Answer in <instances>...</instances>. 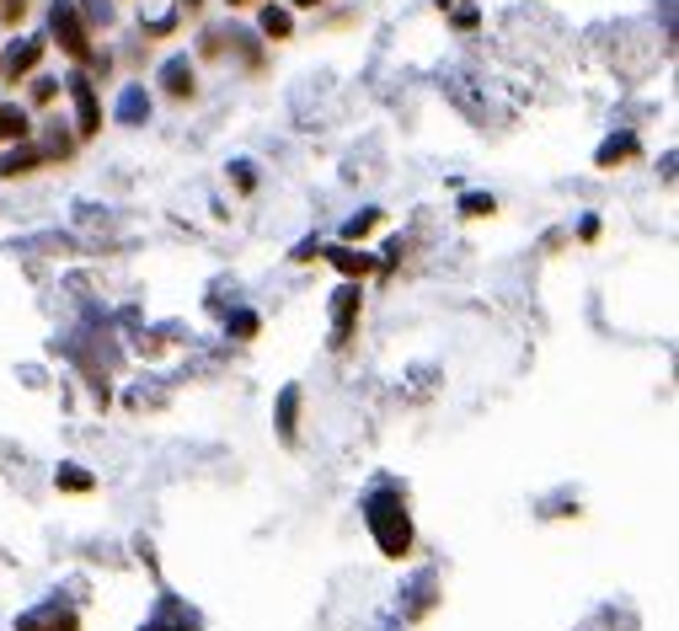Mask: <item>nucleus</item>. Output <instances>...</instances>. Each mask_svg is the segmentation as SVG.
I'll return each mask as SVG.
<instances>
[{"mask_svg":"<svg viewBox=\"0 0 679 631\" xmlns=\"http://www.w3.org/2000/svg\"><path fill=\"white\" fill-rule=\"evenodd\" d=\"M369 530H375V541H380L385 557H407L412 525H407V509H401V498H391V492L369 498Z\"/></svg>","mask_w":679,"mask_h":631,"instance_id":"f257e3e1","label":"nucleus"},{"mask_svg":"<svg viewBox=\"0 0 679 631\" xmlns=\"http://www.w3.org/2000/svg\"><path fill=\"white\" fill-rule=\"evenodd\" d=\"M54 33H59V43H65V54H75V59L91 54V38H86V27H81V11H75L70 0H59V6H54Z\"/></svg>","mask_w":679,"mask_h":631,"instance_id":"f03ea898","label":"nucleus"},{"mask_svg":"<svg viewBox=\"0 0 679 631\" xmlns=\"http://www.w3.org/2000/svg\"><path fill=\"white\" fill-rule=\"evenodd\" d=\"M70 91H75V113H81V134H97L102 113H97V91H91V81H70Z\"/></svg>","mask_w":679,"mask_h":631,"instance_id":"7ed1b4c3","label":"nucleus"},{"mask_svg":"<svg viewBox=\"0 0 679 631\" xmlns=\"http://www.w3.org/2000/svg\"><path fill=\"white\" fill-rule=\"evenodd\" d=\"M17 631H75V615L70 610H43V615H27Z\"/></svg>","mask_w":679,"mask_h":631,"instance_id":"20e7f679","label":"nucleus"},{"mask_svg":"<svg viewBox=\"0 0 679 631\" xmlns=\"http://www.w3.org/2000/svg\"><path fill=\"white\" fill-rule=\"evenodd\" d=\"M161 81H166V91H177V97H188V91H193V65H188V59H172Z\"/></svg>","mask_w":679,"mask_h":631,"instance_id":"39448f33","label":"nucleus"},{"mask_svg":"<svg viewBox=\"0 0 679 631\" xmlns=\"http://www.w3.org/2000/svg\"><path fill=\"white\" fill-rule=\"evenodd\" d=\"M38 54H43V43H22V49H11V59H6V75L17 81V75H27L38 65Z\"/></svg>","mask_w":679,"mask_h":631,"instance_id":"423d86ee","label":"nucleus"},{"mask_svg":"<svg viewBox=\"0 0 679 631\" xmlns=\"http://www.w3.org/2000/svg\"><path fill=\"white\" fill-rule=\"evenodd\" d=\"M332 311H337V332H348V327H353V316H359V289H343Z\"/></svg>","mask_w":679,"mask_h":631,"instance_id":"0eeeda50","label":"nucleus"},{"mask_svg":"<svg viewBox=\"0 0 679 631\" xmlns=\"http://www.w3.org/2000/svg\"><path fill=\"white\" fill-rule=\"evenodd\" d=\"M22 134H27V118L17 107H0V140H22Z\"/></svg>","mask_w":679,"mask_h":631,"instance_id":"6e6552de","label":"nucleus"},{"mask_svg":"<svg viewBox=\"0 0 679 631\" xmlns=\"http://www.w3.org/2000/svg\"><path fill=\"white\" fill-rule=\"evenodd\" d=\"M332 263L343 268V273H369V268H375V263H369L364 252H332Z\"/></svg>","mask_w":679,"mask_h":631,"instance_id":"1a4fd4ad","label":"nucleus"},{"mask_svg":"<svg viewBox=\"0 0 679 631\" xmlns=\"http://www.w3.org/2000/svg\"><path fill=\"white\" fill-rule=\"evenodd\" d=\"M279 423H284V439H295V391H284V407H279Z\"/></svg>","mask_w":679,"mask_h":631,"instance_id":"9d476101","label":"nucleus"},{"mask_svg":"<svg viewBox=\"0 0 679 631\" xmlns=\"http://www.w3.org/2000/svg\"><path fill=\"white\" fill-rule=\"evenodd\" d=\"M33 161H38L33 150H22V156H6V161H0V172H6V177H17V172H27Z\"/></svg>","mask_w":679,"mask_h":631,"instance_id":"9b49d317","label":"nucleus"},{"mask_svg":"<svg viewBox=\"0 0 679 631\" xmlns=\"http://www.w3.org/2000/svg\"><path fill=\"white\" fill-rule=\"evenodd\" d=\"M59 482H65L70 492H86V487H91V476H86L81 466H65V476H59Z\"/></svg>","mask_w":679,"mask_h":631,"instance_id":"f8f14e48","label":"nucleus"},{"mask_svg":"<svg viewBox=\"0 0 679 631\" xmlns=\"http://www.w3.org/2000/svg\"><path fill=\"white\" fill-rule=\"evenodd\" d=\"M621 156H631V140H610L605 150H599V161H605V166H610V161H621Z\"/></svg>","mask_w":679,"mask_h":631,"instance_id":"ddd939ff","label":"nucleus"},{"mask_svg":"<svg viewBox=\"0 0 679 631\" xmlns=\"http://www.w3.org/2000/svg\"><path fill=\"white\" fill-rule=\"evenodd\" d=\"M262 27H268L273 38H284V33H289V17H284V11H268V17H262Z\"/></svg>","mask_w":679,"mask_h":631,"instance_id":"4468645a","label":"nucleus"},{"mask_svg":"<svg viewBox=\"0 0 679 631\" xmlns=\"http://www.w3.org/2000/svg\"><path fill=\"white\" fill-rule=\"evenodd\" d=\"M145 113V97H123V118H140Z\"/></svg>","mask_w":679,"mask_h":631,"instance_id":"2eb2a0df","label":"nucleus"},{"mask_svg":"<svg viewBox=\"0 0 679 631\" xmlns=\"http://www.w3.org/2000/svg\"><path fill=\"white\" fill-rule=\"evenodd\" d=\"M466 214H492V198H466Z\"/></svg>","mask_w":679,"mask_h":631,"instance_id":"dca6fc26","label":"nucleus"},{"mask_svg":"<svg viewBox=\"0 0 679 631\" xmlns=\"http://www.w3.org/2000/svg\"><path fill=\"white\" fill-rule=\"evenodd\" d=\"M295 6H321V0H295Z\"/></svg>","mask_w":679,"mask_h":631,"instance_id":"f3484780","label":"nucleus"},{"mask_svg":"<svg viewBox=\"0 0 679 631\" xmlns=\"http://www.w3.org/2000/svg\"><path fill=\"white\" fill-rule=\"evenodd\" d=\"M230 6H246V0H230Z\"/></svg>","mask_w":679,"mask_h":631,"instance_id":"a211bd4d","label":"nucleus"}]
</instances>
